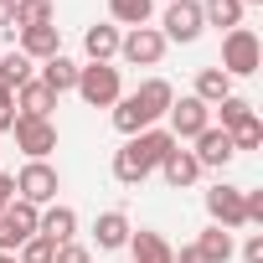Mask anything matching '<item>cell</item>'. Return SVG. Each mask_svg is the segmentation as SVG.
Masks as SVG:
<instances>
[{"instance_id": "6da1fadb", "label": "cell", "mask_w": 263, "mask_h": 263, "mask_svg": "<svg viewBox=\"0 0 263 263\" xmlns=\"http://www.w3.org/2000/svg\"><path fill=\"white\" fill-rule=\"evenodd\" d=\"M88 108H114L119 98H124V78H119V67L114 62H83L78 67V88H72Z\"/></svg>"}, {"instance_id": "7a4b0ae2", "label": "cell", "mask_w": 263, "mask_h": 263, "mask_svg": "<svg viewBox=\"0 0 263 263\" xmlns=\"http://www.w3.org/2000/svg\"><path fill=\"white\" fill-rule=\"evenodd\" d=\"M227 78H253L258 67H263V42H258V31L253 26H232L227 36H222V62H217Z\"/></svg>"}, {"instance_id": "3957f363", "label": "cell", "mask_w": 263, "mask_h": 263, "mask_svg": "<svg viewBox=\"0 0 263 263\" xmlns=\"http://www.w3.org/2000/svg\"><path fill=\"white\" fill-rule=\"evenodd\" d=\"M57 191H62L57 165H47V160H26V165H21V176H16V196H21V201H31V206H52Z\"/></svg>"}, {"instance_id": "277c9868", "label": "cell", "mask_w": 263, "mask_h": 263, "mask_svg": "<svg viewBox=\"0 0 263 263\" xmlns=\"http://www.w3.org/2000/svg\"><path fill=\"white\" fill-rule=\"evenodd\" d=\"M201 31H206V21H201V0H171V6H165V16H160V36H165V42L191 47Z\"/></svg>"}, {"instance_id": "5b68a950", "label": "cell", "mask_w": 263, "mask_h": 263, "mask_svg": "<svg viewBox=\"0 0 263 263\" xmlns=\"http://www.w3.org/2000/svg\"><path fill=\"white\" fill-rule=\"evenodd\" d=\"M11 135H16V150H21L26 160H47V155L57 150V124H52V119H26V114H16Z\"/></svg>"}, {"instance_id": "8992f818", "label": "cell", "mask_w": 263, "mask_h": 263, "mask_svg": "<svg viewBox=\"0 0 263 263\" xmlns=\"http://www.w3.org/2000/svg\"><path fill=\"white\" fill-rule=\"evenodd\" d=\"M165 36H160V26H135V31H124V42H119V57L129 62V67H160V57H165Z\"/></svg>"}, {"instance_id": "52a82bcc", "label": "cell", "mask_w": 263, "mask_h": 263, "mask_svg": "<svg viewBox=\"0 0 263 263\" xmlns=\"http://www.w3.org/2000/svg\"><path fill=\"white\" fill-rule=\"evenodd\" d=\"M206 124H212V108H206L201 98H191V93H186V98H176V103H171V114H165V129H171V140H176V145L196 140Z\"/></svg>"}, {"instance_id": "ba28073f", "label": "cell", "mask_w": 263, "mask_h": 263, "mask_svg": "<svg viewBox=\"0 0 263 263\" xmlns=\"http://www.w3.org/2000/svg\"><path fill=\"white\" fill-rule=\"evenodd\" d=\"M206 217H212V227H222V232H232V227H248V217H242V186H232V181H217V186L206 191Z\"/></svg>"}, {"instance_id": "9c48e42d", "label": "cell", "mask_w": 263, "mask_h": 263, "mask_svg": "<svg viewBox=\"0 0 263 263\" xmlns=\"http://www.w3.org/2000/svg\"><path fill=\"white\" fill-rule=\"evenodd\" d=\"M191 145H196L191 155H196V165H201V171H227V165H232V155H237V150H232V135H227V129H217V124H206Z\"/></svg>"}, {"instance_id": "30bf717a", "label": "cell", "mask_w": 263, "mask_h": 263, "mask_svg": "<svg viewBox=\"0 0 263 263\" xmlns=\"http://www.w3.org/2000/svg\"><path fill=\"white\" fill-rule=\"evenodd\" d=\"M36 232H42L52 248H62V242H78V212H72V206H62V201H52V206H42V222H36Z\"/></svg>"}, {"instance_id": "8fae6325", "label": "cell", "mask_w": 263, "mask_h": 263, "mask_svg": "<svg viewBox=\"0 0 263 263\" xmlns=\"http://www.w3.org/2000/svg\"><path fill=\"white\" fill-rule=\"evenodd\" d=\"M16 52L31 57V62H47V57L62 52V31L57 26H26V31H16Z\"/></svg>"}, {"instance_id": "7c38bea8", "label": "cell", "mask_w": 263, "mask_h": 263, "mask_svg": "<svg viewBox=\"0 0 263 263\" xmlns=\"http://www.w3.org/2000/svg\"><path fill=\"white\" fill-rule=\"evenodd\" d=\"M135 103L145 108V119H150V124H160V119L171 114V103H176V88H171L165 78H145V83L135 88Z\"/></svg>"}, {"instance_id": "4fadbf2b", "label": "cell", "mask_w": 263, "mask_h": 263, "mask_svg": "<svg viewBox=\"0 0 263 263\" xmlns=\"http://www.w3.org/2000/svg\"><path fill=\"white\" fill-rule=\"evenodd\" d=\"M119 42H124V31H119L114 21H98V26L83 31V52H88V62H114V57H119Z\"/></svg>"}, {"instance_id": "5bb4252c", "label": "cell", "mask_w": 263, "mask_h": 263, "mask_svg": "<svg viewBox=\"0 0 263 263\" xmlns=\"http://www.w3.org/2000/svg\"><path fill=\"white\" fill-rule=\"evenodd\" d=\"M52 108H57V93H52L42 78H31V83L16 88V114H26V119H52Z\"/></svg>"}, {"instance_id": "9a60e30c", "label": "cell", "mask_w": 263, "mask_h": 263, "mask_svg": "<svg viewBox=\"0 0 263 263\" xmlns=\"http://www.w3.org/2000/svg\"><path fill=\"white\" fill-rule=\"evenodd\" d=\"M160 176H165V186L186 191V186L201 176V165H196V155H191L186 145H171V150H165V160H160Z\"/></svg>"}, {"instance_id": "2e32d148", "label": "cell", "mask_w": 263, "mask_h": 263, "mask_svg": "<svg viewBox=\"0 0 263 263\" xmlns=\"http://www.w3.org/2000/svg\"><path fill=\"white\" fill-rule=\"evenodd\" d=\"M36 78H42V83L62 98V93H72V88H78V62H72L67 52H57V57H47V62L36 67Z\"/></svg>"}, {"instance_id": "e0dca14e", "label": "cell", "mask_w": 263, "mask_h": 263, "mask_svg": "<svg viewBox=\"0 0 263 263\" xmlns=\"http://www.w3.org/2000/svg\"><path fill=\"white\" fill-rule=\"evenodd\" d=\"M129 253H135V263H171V242L160 237V232H150V227H140V232H129V242H124Z\"/></svg>"}, {"instance_id": "ac0fdd59", "label": "cell", "mask_w": 263, "mask_h": 263, "mask_svg": "<svg viewBox=\"0 0 263 263\" xmlns=\"http://www.w3.org/2000/svg\"><path fill=\"white\" fill-rule=\"evenodd\" d=\"M0 222L11 227V237H16V248H21L26 237H36V222H42V206H31V201H21V196H16V201H11L6 212H0Z\"/></svg>"}, {"instance_id": "d6986e66", "label": "cell", "mask_w": 263, "mask_h": 263, "mask_svg": "<svg viewBox=\"0 0 263 263\" xmlns=\"http://www.w3.org/2000/svg\"><path fill=\"white\" fill-rule=\"evenodd\" d=\"M129 232H135V227H129V217L114 206V212H98V222H93V237H98V248L103 253H114V248H124L129 242Z\"/></svg>"}, {"instance_id": "ffe728a7", "label": "cell", "mask_w": 263, "mask_h": 263, "mask_svg": "<svg viewBox=\"0 0 263 263\" xmlns=\"http://www.w3.org/2000/svg\"><path fill=\"white\" fill-rule=\"evenodd\" d=\"M108 119H114V129H119L124 140H129V135H140V129H155V124L145 119V108L135 103V93H124V98H119V103L108 108Z\"/></svg>"}, {"instance_id": "44dd1931", "label": "cell", "mask_w": 263, "mask_h": 263, "mask_svg": "<svg viewBox=\"0 0 263 263\" xmlns=\"http://www.w3.org/2000/svg\"><path fill=\"white\" fill-rule=\"evenodd\" d=\"M227 93H232V78H227L222 67H201V72H196V88H191V98H201L206 108H217Z\"/></svg>"}, {"instance_id": "7402d4cb", "label": "cell", "mask_w": 263, "mask_h": 263, "mask_svg": "<svg viewBox=\"0 0 263 263\" xmlns=\"http://www.w3.org/2000/svg\"><path fill=\"white\" fill-rule=\"evenodd\" d=\"M242 11H248L242 0H201V21H206V26H217L222 36H227L232 26H242Z\"/></svg>"}, {"instance_id": "603a6c76", "label": "cell", "mask_w": 263, "mask_h": 263, "mask_svg": "<svg viewBox=\"0 0 263 263\" xmlns=\"http://www.w3.org/2000/svg\"><path fill=\"white\" fill-rule=\"evenodd\" d=\"M196 253H201V263H232L237 242H232V232H222V227H206V232L196 237Z\"/></svg>"}, {"instance_id": "cb8c5ba5", "label": "cell", "mask_w": 263, "mask_h": 263, "mask_svg": "<svg viewBox=\"0 0 263 263\" xmlns=\"http://www.w3.org/2000/svg\"><path fill=\"white\" fill-rule=\"evenodd\" d=\"M108 16H114V26H150V16H155V0H108Z\"/></svg>"}, {"instance_id": "d4e9b609", "label": "cell", "mask_w": 263, "mask_h": 263, "mask_svg": "<svg viewBox=\"0 0 263 263\" xmlns=\"http://www.w3.org/2000/svg\"><path fill=\"white\" fill-rule=\"evenodd\" d=\"M36 78V62L31 57H21V52H0V88H21V83H31Z\"/></svg>"}, {"instance_id": "484cf974", "label": "cell", "mask_w": 263, "mask_h": 263, "mask_svg": "<svg viewBox=\"0 0 263 263\" xmlns=\"http://www.w3.org/2000/svg\"><path fill=\"white\" fill-rule=\"evenodd\" d=\"M26 26H52V0H16V31Z\"/></svg>"}, {"instance_id": "4316f807", "label": "cell", "mask_w": 263, "mask_h": 263, "mask_svg": "<svg viewBox=\"0 0 263 263\" xmlns=\"http://www.w3.org/2000/svg\"><path fill=\"white\" fill-rule=\"evenodd\" d=\"M217 119H222L217 129H227V135H232L242 119H253V103H248V98H237V93H227V98L217 103Z\"/></svg>"}, {"instance_id": "83f0119b", "label": "cell", "mask_w": 263, "mask_h": 263, "mask_svg": "<svg viewBox=\"0 0 263 263\" xmlns=\"http://www.w3.org/2000/svg\"><path fill=\"white\" fill-rule=\"evenodd\" d=\"M52 253H57V248L36 232V237H26V242L16 248V263H52Z\"/></svg>"}, {"instance_id": "f1b7e54d", "label": "cell", "mask_w": 263, "mask_h": 263, "mask_svg": "<svg viewBox=\"0 0 263 263\" xmlns=\"http://www.w3.org/2000/svg\"><path fill=\"white\" fill-rule=\"evenodd\" d=\"M263 145V124H258V114L253 119H242L237 129H232V150H258Z\"/></svg>"}, {"instance_id": "f546056e", "label": "cell", "mask_w": 263, "mask_h": 263, "mask_svg": "<svg viewBox=\"0 0 263 263\" xmlns=\"http://www.w3.org/2000/svg\"><path fill=\"white\" fill-rule=\"evenodd\" d=\"M52 263H93V253H88L83 242H62V248L52 253Z\"/></svg>"}, {"instance_id": "4dcf8cb0", "label": "cell", "mask_w": 263, "mask_h": 263, "mask_svg": "<svg viewBox=\"0 0 263 263\" xmlns=\"http://www.w3.org/2000/svg\"><path fill=\"white\" fill-rule=\"evenodd\" d=\"M11 124H16V93H11V88H0V135H6Z\"/></svg>"}, {"instance_id": "1f68e13d", "label": "cell", "mask_w": 263, "mask_h": 263, "mask_svg": "<svg viewBox=\"0 0 263 263\" xmlns=\"http://www.w3.org/2000/svg\"><path fill=\"white\" fill-rule=\"evenodd\" d=\"M242 263H263V232H248V242H242Z\"/></svg>"}, {"instance_id": "d6a6232c", "label": "cell", "mask_w": 263, "mask_h": 263, "mask_svg": "<svg viewBox=\"0 0 263 263\" xmlns=\"http://www.w3.org/2000/svg\"><path fill=\"white\" fill-rule=\"evenodd\" d=\"M0 31L16 42V6H11V0H0Z\"/></svg>"}, {"instance_id": "836d02e7", "label": "cell", "mask_w": 263, "mask_h": 263, "mask_svg": "<svg viewBox=\"0 0 263 263\" xmlns=\"http://www.w3.org/2000/svg\"><path fill=\"white\" fill-rule=\"evenodd\" d=\"M16 201V176H6V171H0V212H6Z\"/></svg>"}, {"instance_id": "e575fe53", "label": "cell", "mask_w": 263, "mask_h": 263, "mask_svg": "<svg viewBox=\"0 0 263 263\" xmlns=\"http://www.w3.org/2000/svg\"><path fill=\"white\" fill-rule=\"evenodd\" d=\"M171 263H201V253H196V242H186V248H176V253H171Z\"/></svg>"}, {"instance_id": "d590c367", "label": "cell", "mask_w": 263, "mask_h": 263, "mask_svg": "<svg viewBox=\"0 0 263 263\" xmlns=\"http://www.w3.org/2000/svg\"><path fill=\"white\" fill-rule=\"evenodd\" d=\"M0 263H16V253H0Z\"/></svg>"}, {"instance_id": "8d00e7d4", "label": "cell", "mask_w": 263, "mask_h": 263, "mask_svg": "<svg viewBox=\"0 0 263 263\" xmlns=\"http://www.w3.org/2000/svg\"><path fill=\"white\" fill-rule=\"evenodd\" d=\"M242 6H263V0H242Z\"/></svg>"}, {"instance_id": "74e56055", "label": "cell", "mask_w": 263, "mask_h": 263, "mask_svg": "<svg viewBox=\"0 0 263 263\" xmlns=\"http://www.w3.org/2000/svg\"><path fill=\"white\" fill-rule=\"evenodd\" d=\"M11 6H16V0H11Z\"/></svg>"}, {"instance_id": "f35d334b", "label": "cell", "mask_w": 263, "mask_h": 263, "mask_svg": "<svg viewBox=\"0 0 263 263\" xmlns=\"http://www.w3.org/2000/svg\"><path fill=\"white\" fill-rule=\"evenodd\" d=\"M165 6H171V0H165Z\"/></svg>"}, {"instance_id": "ab89813d", "label": "cell", "mask_w": 263, "mask_h": 263, "mask_svg": "<svg viewBox=\"0 0 263 263\" xmlns=\"http://www.w3.org/2000/svg\"><path fill=\"white\" fill-rule=\"evenodd\" d=\"M0 155H6V150H0Z\"/></svg>"}]
</instances>
